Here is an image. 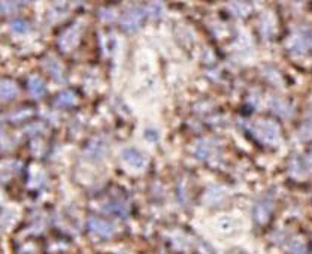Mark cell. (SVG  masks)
<instances>
[{
	"label": "cell",
	"instance_id": "cell-1",
	"mask_svg": "<svg viewBox=\"0 0 312 254\" xmlns=\"http://www.w3.org/2000/svg\"><path fill=\"white\" fill-rule=\"evenodd\" d=\"M254 136L266 145H277L281 139L278 126L272 121H257L252 126Z\"/></svg>",
	"mask_w": 312,
	"mask_h": 254
},
{
	"label": "cell",
	"instance_id": "cell-2",
	"mask_svg": "<svg viewBox=\"0 0 312 254\" xmlns=\"http://www.w3.org/2000/svg\"><path fill=\"white\" fill-rule=\"evenodd\" d=\"M143 16H145V11L140 8L128 9L121 18V27L125 32H136L143 21Z\"/></svg>",
	"mask_w": 312,
	"mask_h": 254
},
{
	"label": "cell",
	"instance_id": "cell-3",
	"mask_svg": "<svg viewBox=\"0 0 312 254\" xmlns=\"http://www.w3.org/2000/svg\"><path fill=\"white\" fill-rule=\"evenodd\" d=\"M88 227L100 238H111L115 233V226L103 219H99V217H91L88 220Z\"/></svg>",
	"mask_w": 312,
	"mask_h": 254
},
{
	"label": "cell",
	"instance_id": "cell-4",
	"mask_svg": "<svg viewBox=\"0 0 312 254\" xmlns=\"http://www.w3.org/2000/svg\"><path fill=\"white\" fill-rule=\"evenodd\" d=\"M273 209V202L270 197H263L260 201H257L254 208H252V215H254V220L257 223H266L269 220V217L272 214Z\"/></svg>",
	"mask_w": 312,
	"mask_h": 254
},
{
	"label": "cell",
	"instance_id": "cell-5",
	"mask_svg": "<svg viewBox=\"0 0 312 254\" xmlns=\"http://www.w3.org/2000/svg\"><path fill=\"white\" fill-rule=\"evenodd\" d=\"M121 159H123L124 163H127V165L130 166V168H133V169H143L145 163H146L145 157H143L139 151H136V150H133V148H125V150H123Z\"/></svg>",
	"mask_w": 312,
	"mask_h": 254
},
{
	"label": "cell",
	"instance_id": "cell-6",
	"mask_svg": "<svg viewBox=\"0 0 312 254\" xmlns=\"http://www.w3.org/2000/svg\"><path fill=\"white\" fill-rule=\"evenodd\" d=\"M312 44V36L309 33H299L290 41V49L296 54L306 52Z\"/></svg>",
	"mask_w": 312,
	"mask_h": 254
},
{
	"label": "cell",
	"instance_id": "cell-7",
	"mask_svg": "<svg viewBox=\"0 0 312 254\" xmlns=\"http://www.w3.org/2000/svg\"><path fill=\"white\" fill-rule=\"evenodd\" d=\"M87 156L93 160H100L106 156L108 153V143L103 139H94L88 143L87 147Z\"/></svg>",
	"mask_w": 312,
	"mask_h": 254
},
{
	"label": "cell",
	"instance_id": "cell-8",
	"mask_svg": "<svg viewBox=\"0 0 312 254\" xmlns=\"http://www.w3.org/2000/svg\"><path fill=\"white\" fill-rule=\"evenodd\" d=\"M269 106H270V110L277 114V115H280V117H284V118H288L291 114H293V108H291V105L290 103H287L285 100H282V99H278V97H275V99H272L270 100V103H269Z\"/></svg>",
	"mask_w": 312,
	"mask_h": 254
},
{
	"label": "cell",
	"instance_id": "cell-9",
	"mask_svg": "<svg viewBox=\"0 0 312 254\" xmlns=\"http://www.w3.org/2000/svg\"><path fill=\"white\" fill-rule=\"evenodd\" d=\"M78 39H79V32L77 27H72L69 29L62 38H60V47L64 49V51H69L72 49L73 47H75L78 44Z\"/></svg>",
	"mask_w": 312,
	"mask_h": 254
},
{
	"label": "cell",
	"instance_id": "cell-10",
	"mask_svg": "<svg viewBox=\"0 0 312 254\" xmlns=\"http://www.w3.org/2000/svg\"><path fill=\"white\" fill-rule=\"evenodd\" d=\"M44 66L45 69L48 70V74L54 78V79H57V81H62L63 79V66L62 63L57 60V59H54V57H48L45 62H44Z\"/></svg>",
	"mask_w": 312,
	"mask_h": 254
},
{
	"label": "cell",
	"instance_id": "cell-11",
	"mask_svg": "<svg viewBox=\"0 0 312 254\" xmlns=\"http://www.w3.org/2000/svg\"><path fill=\"white\" fill-rule=\"evenodd\" d=\"M105 211L109 212V214H112V215L120 217V219H125V217L128 215V206H127V204H124V202H121V201H112V202H109V204L105 206Z\"/></svg>",
	"mask_w": 312,
	"mask_h": 254
},
{
	"label": "cell",
	"instance_id": "cell-12",
	"mask_svg": "<svg viewBox=\"0 0 312 254\" xmlns=\"http://www.w3.org/2000/svg\"><path fill=\"white\" fill-rule=\"evenodd\" d=\"M45 90H47V87H45V82L42 81V78L31 77L29 79V92L33 97H36V99L42 97L45 95Z\"/></svg>",
	"mask_w": 312,
	"mask_h": 254
},
{
	"label": "cell",
	"instance_id": "cell-13",
	"mask_svg": "<svg viewBox=\"0 0 312 254\" xmlns=\"http://www.w3.org/2000/svg\"><path fill=\"white\" fill-rule=\"evenodd\" d=\"M16 93L18 88L12 81H0V100H11Z\"/></svg>",
	"mask_w": 312,
	"mask_h": 254
},
{
	"label": "cell",
	"instance_id": "cell-14",
	"mask_svg": "<svg viewBox=\"0 0 312 254\" xmlns=\"http://www.w3.org/2000/svg\"><path fill=\"white\" fill-rule=\"evenodd\" d=\"M212 151H214V145H212V142H209V141H200V142H197L196 148H194L196 156H197L199 159H202V160L208 159V157L211 156Z\"/></svg>",
	"mask_w": 312,
	"mask_h": 254
},
{
	"label": "cell",
	"instance_id": "cell-15",
	"mask_svg": "<svg viewBox=\"0 0 312 254\" xmlns=\"http://www.w3.org/2000/svg\"><path fill=\"white\" fill-rule=\"evenodd\" d=\"M78 102L77 96L73 95L72 92H63L56 97V105L62 106V108H70V106H75Z\"/></svg>",
	"mask_w": 312,
	"mask_h": 254
},
{
	"label": "cell",
	"instance_id": "cell-16",
	"mask_svg": "<svg viewBox=\"0 0 312 254\" xmlns=\"http://www.w3.org/2000/svg\"><path fill=\"white\" fill-rule=\"evenodd\" d=\"M223 197H224V193L221 190H218V189L209 190L206 193V201H209V204H218Z\"/></svg>",
	"mask_w": 312,
	"mask_h": 254
},
{
	"label": "cell",
	"instance_id": "cell-17",
	"mask_svg": "<svg viewBox=\"0 0 312 254\" xmlns=\"http://www.w3.org/2000/svg\"><path fill=\"white\" fill-rule=\"evenodd\" d=\"M288 248L290 254H306V248L300 241H293Z\"/></svg>",
	"mask_w": 312,
	"mask_h": 254
},
{
	"label": "cell",
	"instance_id": "cell-18",
	"mask_svg": "<svg viewBox=\"0 0 312 254\" xmlns=\"http://www.w3.org/2000/svg\"><path fill=\"white\" fill-rule=\"evenodd\" d=\"M11 29L15 32V33H26L29 30V24L26 21H21V20H16L11 24Z\"/></svg>",
	"mask_w": 312,
	"mask_h": 254
},
{
	"label": "cell",
	"instance_id": "cell-19",
	"mask_svg": "<svg viewBox=\"0 0 312 254\" xmlns=\"http://www.w3.org/2000/svg\"><path fill=\"white\" fill-rule=\"evenodd\" d=\"M146 12H148L150 15H153L154 18H158V16L163 15V6L160 3H151Z\"/></svg>",
	"mask_w": 312,
	"mask_h": 254
},
{
	"label": "cell",
	"instance_id": "cell-20",
	"mask_svg": "<svg viewBox=\"0 0 312 254\" xmlns=\"http://www.w3.org/2000/svg\"><path fill=\"white\" fill-rule=\"evenodd\" d=\"M18 3H0V8L3 9V12H12Z\"/></svg>",
	"mask_w": 312,
	"mask_h": 254
},
{
	"label": "cell",
	"instance_id": "cell-21",
	"mask_svg": "<svg viewBox=\"0 0 312 254\" xmlns=\"http://www.w3.org/2000/svg\"><path fill=\"white\" fill-rule=\"evenodd\" d=\"M303 165H305L306 172H308V171H311V172H312V153H311L306 159H303Z\"/></svg>",
	"mask_w": 312,
	"mask_h": 254
},
{
	"label": "cell",
	"instance_id": "cell-22",
	"mask_svg": "<svg viewBox=\"0 0 312 254\" xmlns=\"http://www.w3.org/2000/svg\"><path fill=\"white\" fill-rule=\"evenodd\" d=\"M102 18H103V20H106V21H112L114 20V12L106 9V11L102 12Z\"/></svg>",
	"mask_w": 312,
	"mask_h": 254
},
{
	"label": "cell",
	"instance_id": "cell-23",
	"mask_svg": "<svg viewBox=\"0 0 312 254\" xmlns=\"http://www.w3.org/2000/svg\"><path fill=\"white\" fill-rule=\"evenodd\" d=\"M118 254H127V253H124V251H123V253H118Z\"/></svg>",
	"mask_w": 312,
	"mask_h": 254
}]
</instances>
